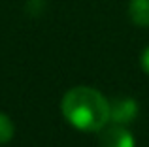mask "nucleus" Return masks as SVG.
<instances>
[{"mask_svg":"<svg viewBox=\"0 0 149 147\" xmlns=\"http://www.w3.org/2000/svg\"><path fill=\"white\" fill-rule=\"evenodd\" d=\"M64 119L81 132H98L109 121V102L93 87H74L61 102Z\"/></svg>","mask_w":149,"mask_h":147,"instance_id":"nucleus-1","label":"nucleus"},{"mask_svg":"<svg viewBox=\"0 0 149 147\" xmlns=\"http://www.w3.org/2000/svg\"><path fill=\"white\" fill-rule=\"evenodd\" d=\"M100 147H134V136L123 125H113L102 128Z\"/></svg>","mask_w":149,"mask_h":147,"instance_id":"nucleus-2","label":"nucleus"},{"mask_svg":"<svg viewBox=\"0 0 149 147\" xmlns=\"http://www.w3.org/2000/svg\"><path fill=\"white\" fill-rule=\"evenodd\" d=\"M109 110H111L109 119L115 125H127V123L136 119V115H138V104H136L134 98L123 96V98H117L113 104H109Z\"/></svg>","mask_w":149,"mask_h":147,"instance_id":"nucleus-3","label":"nucleus"},{"mask_svg":"<svg viewBox=\"0 0 149 147\" xmlns=\"http://www.w3.org/2000/svg\"><path fill=\"white\" fill-rule=\"evenodd\" d=\"M128 15L138 26H149V0H130Z\"/></svg>","mask_w":149,"mask_h":147,"instance_id":"nucleus-4","label":"nucleus"},{"mask_svg":"<svg viewBox=\"0 0 149 147\" xmlns=\"http://www.w3.org/2000/svg\"><path fill=\"white\" fill-rule=\"evenodd\" d=\"M13 134H15V126H13V123H11V119L8 117L6 113L0 111V145L8 144V141L13 138Z\"/></svg>","mask_w":149,"mask_h":147,"instance_id":"nucleus-5","label":"nucleus"},{"mask_svg":"<svg viewBox=\"0 0 149 147\" xmlns=\"http://www.w3.org/2000/svg\"><path fill=\"white\" fill-rule=\"evenodd\" d=\"M142 68L146 70V74H149V47L142 53Z\"/></svg>","mask_w":149,"mask_h":147,"instance_id":"nucleus-6","label":"nucleus"}]
</instances>
